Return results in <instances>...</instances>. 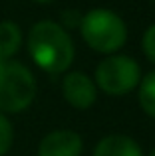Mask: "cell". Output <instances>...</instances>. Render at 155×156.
Masks as SVG:
<instances>
[{"label":"cell","instance_id":"13","mask_svg":"<svg viewBox=\"0 0 155 156\" xmlns=\"http://www.w3.org/2000/svg\"><path fill=\"white\" fill-rule=\"evenodd\" d=\"M151 156H155V150H153V152H151Z\"/></svg>","mask_w":155,"mask_h":156},{"label":"cell","instance_id":"10","mask_svg":"<svg viewBox=\"0 0 155 156\" xmlns=\"http://www.w3.org/2000/svg\"><path fill=\"white\" fill-rule=\"evenodd\" d=\"M12 140H14V130H12V125L4 113H0V156H4L10 150Z\"/></svg>","mask_w":155,"mask_h":156},{"label":"cell","instance_id":"12","mask_svg":"<svg viewBox=\"0 0 155 156\" xmlns=\"http://www.w3.org/2000/svg\"><path fill=\"white\" fill-rule=\"evenodd\" d=\"M34 2H38V4H48V2H54V0H34Z\"/></svg>","mask_w":155,"mask_h":156},{"label":"cell","instance_id":"5","mask_svg":"<svg viewBox=\"0 0 155 156\" xmlns=\"http://www.w3.org/2000/svg\"><path fill=\"white\" fill-rule=\"evenodd\" d=\"M62 91H64V99L72 107L81 109V111L89 109L96 103V97H97L96 83L81 71H72L64 77Z\"/></svg>","mask_w":155,"mask_h":156},{"label":"cell","instance_id":"6","mask_svg":"<svg viewBox=\"0 0 155 156\" xmlns=\"http://www.w3.org/2000/svg\"><path fill=\"white\" fill-rule=\"evenodd\" d=\"M84 142L74 130H52L42 138L38 156H80Z\"/></svg>","mask_w":155,"mask_h":156},{"label":"cell","instance_id":"3","mask_svg":"<svg viewBox=\"0 0 155 156\" xmlns=\"http://www.w3.org/2000/svg\"><path fill=\"white\" fill-rule=\"evenodd\" d=\"M36 97V79L24 63L0 59V113H22Z\"/></svg>","mask_w":155,"mask_h":156},{"label":"cell","instance_id":"4","mask_svg":"<svg viewBox=\"0 0 155 156\" xmlns=\"http://www.w3.org/2000/svg\"><path fill=\"white\" fill-rule=\"evenodd\" d=\"M139 79V65L127 55H109L96 69V83L108 95H125L135 89Z\"/></svg>","mask_w":155,"mask_h":156},{"label":"cell","instance_id":"2","mask_svg":"<svg viewBox=\"0 0 155 156\" xmlns=\"http://www.w3.org/2000/svg\"><path fill=\"white\" fill-rule=\"evenodd\" d=\"M80 32L84 42L100 53L117 51L127 40V28L123 20L115 12L104 10V8H96L81 16Z\"/></svg>","mask_w":155,"mask_h":156},{"label":"cell","instance_id":"7","mask_svg":"<svg viewBox=\"0 0 155 156\" xmlns=\"http://www.w3.org/2000/svg\"><path fill=\"white\" fill-rule=\"evenodd\" d=\"M93 156H143L133 138L125 134H109L97 142Z\"/></svg>","mask_w":155,"mask_h":156},{"label":"cell","instance_id":"1","mask_svg":"<svg viewBox=\"0 0 155 156\" xmlns=\"http://www.w3.org/2000/svg\"><path fill=\"white\" fill-rule=\"evenodd\" d=\"M28 51L34 63L52 75L64 73L74 61L70 34L52 20H42L32 26L28 34Z\"/></svg>","mask_w":155,"mask_h":156},{"label":"cell","instance_id":"9","mask_svg":"<svg viewBox=\"0 0 155 156\" xmlns=\"http://www.w3.org/2000/svg\"><path fill=\"white\" fill-rule=\"evenodd\" d=\"M139 103H141V109L151 119H155V71H151L149 75H145L143 81H141V85H139Z\"/></svg>","mask_w":155,"mask_h":156},{"label":"cell","instance_id":"11","mask_svg":"<svg viewBox=\"0 0 155 156\" xmlns=\"http://www.w3.org/2000/svg\"><path fill=\"white\" fill-rule=\"evenodd\" d=\"M143 53L151 63H155V24L149 26L143 34Z\"/></svg>","mask_w":155,"mask_h":156},{"label":"cell","instance_id":"8","mask_svg":"<svg viewBox=\"0 0 155 156\" xmlns=\"http://www.w3.org/2000/svg\"><path fill=\"white\" fill-rule=\"evenodd\" d=\"M22 46L20 26L10 20L0 22V59H10Z\"/></svg>","mask_w":155,"mask_h":156}]
</instances>
